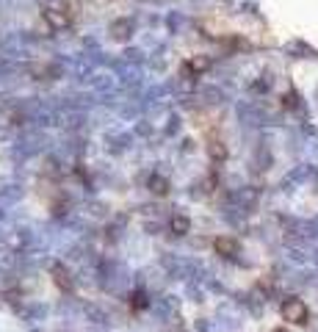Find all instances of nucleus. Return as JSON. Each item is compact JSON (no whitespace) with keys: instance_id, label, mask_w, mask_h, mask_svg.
Masks as SVG:
<instances>
[{"instance_id":"nucleus-1","label":"nucleus","mask_w":318,"mask_h":332,"mask_svg":"<svg viewBox=\"0 0 318 332\" xmlns=\"http://www.w3.org/2000/svg\"><path fill=\"white\" fill-rule=\"evenodd\" d=\"M283 316L288 318V321H293V324H304V321H307V307H304V302H299V299H290V302H285Z\"/></svg>"},{"instance_id":"nucleus-2","label":"nucleus","mask_w":318,"mask_h":332,"mask_svg":"<svg viewBox=\"0 0 318 332\" xmlns=\"http://www.w3.org/2000/svg\"><path fill=\"white\" fill-rule=\"evenodd\" d=\"M216 249H219V252H224V255H233V252H235V241L219 238V241H216Z\"/></svg>"},{"instance_id":"nucleus-3","label":"nucleus","mask_w":318,"mask_h":332,"mask_svg":"<svg viewBox=\"0 0 318 332\" xmlns=\"http://www.w3.org/2000/svg\"><path fill=\"white\" fill-rule=\"evenodd\" d=\"M277 332H283V330H277Z\"/></svg>"}]
</instances>
